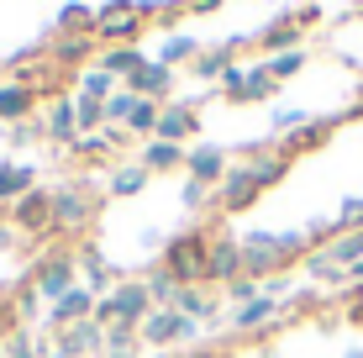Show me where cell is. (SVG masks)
Instances as JSON below:
<instances>
[{
    "label": "cell",
    "instance_id": "31",
    "mask_svg": "<svg viewBox=\"0 0 363 358\" xmlns=\"http://www.w3.org/2000/svg\"><path fill=\"white\" fill-rule=\"evenodd\" d=\"M53 32H95V6H84V0H69V6H58Z\"/></svg>",
    "mask_w": 363,
    "mask_h": 358
},
{
    "label": "cell",
    "instance_id": "17",
    "mask_svg": "<svg viewBox=\"0 0 363 358\" xmlns=\"http://www.w3.org/2000/svg\"><path fill=\"white\" fill-rule=\"evenodd\" d=\"M43 138H48V142H64V147L79 142V121H74V95H53V101H48Z\"/></svg>",
    "mask_w": 363,
    "mask_h": 358
},
{
    "label": "cell",
    "instance_id": "45",
    "mask_svg": "<svg viewBox=\"0 0 363 358\" xmlns=\"http://www.w3.org/2000/svg\"><path fill=\"white\" fill-rule=\"evenodd\" d=\"M227 295H232L237 306H247V301H253V295H264V285H258L253 274H242V279H237V285H227Z\"/></svg>",
    "mask_w": 363,
    "mask_h": 358
},
{
    "label": "cell",
    "instance_id": "37",
    "mask_svg": "<svg viewBox=\"0 0 363 358\" xmlns=\"http://www.w3.org/2000/svg\"><path fill=\"white\" fill-rule=\"evenodd\" d=\"M74 121H79V138H95V132H106V106L74 95Z\"/></svg>",
    "mask_w": 363,
    "mask_h": 358
},
{
    "label": "cell",
    "instance_id": "2",
    "mask_svg": "<svg viewBox=\"0 0 363 358\" xmlns=\"http://www.w3.org/2000/svg\"><path fill=\"white\" fill-rule=\"evenodd\" d=\"M158 306H153V295H147L143 279H121V285H111L106 295L95 301V322L100 327H143L147 316H153Z\"/></svg>",
    "mask_w": 363,
    "mask_h": 358
},
{
    "label": "cell",
    "instance_id": "35",
    "mask_svg": "<svg viewBox=\"0 0 363 358\" xmlns=\"http://www.w3.org/2000/svg\"><path fill=\"white\" fill-rule=\"evenodd\" d=\"M43 353H53V342H48V337H32V332H11V337H6V353H0V358H43Z\"/></svg>",
    "mask_w": 363,
    "mask_h": 358
},
{
    "label": "cell",
    "instance_id": "53",
    "mask_svg": "<svg viewBox=\"0 0 363 358\" xmlns=\"http://www.w3.org/2000/svg\"><path fill=\"white\" fill-rule=\"evenodd\" d=\"M43 358H64V353H58V348H53V353H43Z\"/></svg>",
    "mask_w": 363,
    "mask_h": 358
},
{
    "label": "cell",
    "instance_id": "34",
    "mask_svg": "<svg viewBox=\"0 0 363 358\" xmlns=\"http://www.w3.org/2000/svg\"><path fill=\"white\" fill-rule=\"evenodd\" d=\"M279 95V79L264 64H247V84H242V101H274Z\"/></svg>",
    "mask_w": 363,
    "mask_h": 358
},
{
    "label": "cell",
    "instance_id": "10",
    "mask_svg": "<svg viewBox=\"0 0 363 358\" xmlns=\"http://www.w3.org/2000/svg\"><path fill=\"white\" fill-rule=\"evenodd\" d=\"M53 348L64 353V358H90V353L106 348V327H100L95 316H84V322H74V327L58 332V337H53Z\"/></svg>",
    "mask_w": 363,
    "mask_h": 358
},
{
    "label": "cell",
    "instance_id": "44",
    "mask_svg": "<svg viewBox=\"0 0 363 358\" xmlns=\"http://www.w3.org/2000/svg\"><path fill=\"white\" fill-rule=\"evenodd\" d=\"M242 84H247V69L242 64H232L227 74H221V95H227V101H242Z\"/></svg>",
    "mask_w": 363,
    "mask_h": 358
},
{
    "label": "cell",
    "instance_id": "29",
    "mask_svg": "<svg viewBox=\"0 0 363 358\" xmlns=\"http://www.w3.org/2000/svg\"><path fill=\"white\" fill-rule=\"evenodd\" d=\"M106 358H143V337H137V327H106Z\"/></svg>",
    "mask_w": 363,
    "mask_h": 358
},
{
    "label": "cell",
    "instance_id": "9",
    "mask_svg": "<svg viewBox=\"0 0 363 358\" xmlns=\"http://www.w3.org/2000/svg\"><path fill=\"white\" fill-rule=\"evenodd\" d=\"M195 132H200V111H195L190 101H169L164 111H158V132H153L158 142H179V147H190Z\"/></svg>",
    "mask_w": 363,
    "mask_h": 358
},
{
    "label": "cell",
    "instance_id": "48",
    "mask_svg": "<svg viewBox=\"0 0 363 358\" xmlns=\"http://www.w3.org/2000/svg\"><path fill=\"white\" fill-rule=\"evenodd\" d=\"M179 358H227V353H221V348H206V342H195V348H184Z\"/></svg>",
    "mask_w": 363,
    "mask_h": 358
},
{
    "label": "cell",
    "instance_id": "11",
    "mask_svg": "<svg viewBox=\"0 0 363 358\" xmlns=\"http://www.w3.org/2000/svg\"><path fill=\"white\" fill-rule=\"evenodd\" d=\"M227 147H216V142H190V158H184V174L200 179V184H211L216 190L221 179H227Z\"/></svg>",
    "mask_w": 363,
    "mask_h": 358
},
{
    "label": "cell",
    "instance_id": "52",
    "mask_svg": "<svg viewBox=\"0 0 363 358\" xmlns=\"http://www.w3.org/2000/svg\"><path fill=\"white\" fill-rule=\"evenodd\" d=\"M353 16H358V21H363V0H358V11H353Z\"/></svg>",
    "mask_w": 363,
    "mask_h": 358
},
{
    "label": "cell",
    "instance_id": "12",
    "mask_svg": "<svg viewBox=\"0 0 363 358\" xmlns=\"http://www.w3.org/2000/svg\"><path fill=\"white\" fill-rule=\"evenodd\" d=\"M37 84H21V79H0V121L6 127H27L32 111H37Z\"/></svg>",
    "mask_w": 363,
    "mask_h": 358
},
{
    "label": "cell",
    "instance_id": "14",
    "mask_svg": "<svg viewBox=\"0 0 363 358\" xmlns=\"http://www.w3.org/2000/svg\"><path fill=\"white\" fill-rule=\"evenodd\" d=\"M95 47H100L95 32H53V64L69 69V74H79V69H90Z\"/></svg>",
    "mask_w": 363,
    "mask_h": 358
},
{
    "label": "cell",
    "instance_id": "41",
    "mask_svg": "<svg viewBox=\"0 0 363 358\" xmlns=\"http://www.w3.org/2000/svg\"><path fill=\"white\" fill-rule=\"evenodd\" d=\"M132 106H137V95L127 90V84H121V90H116V95H111V101H106V127H127Z\"/></svg>",
    "mask_w": 363,
    "mask_h": 358
},
{
    "label": "cell",
    "instance_id": "54",
    "mask_svg": "<svg viewBox=\"0 0 363 358\" xmlns=\"http://www.w3.org/2000/svg\"><path fill=\"white\" fill-rule=\"evenodd\" d=\"M0 74H6V53H0Z\"/></svg>",
    "mask_w": 363,
    "mask_h": 358
},
{
    "label": "cell",
    "instance_id": "26",
    "mask_svg": "<svg viewBox=\"0 0 363 358\" xmlns=\"http://www.w3.org/2000/svg\"><path fill=\"white\" fill-rule=\"evenodd\" d=\"M79 274H84V285H90L95 295H106L111 285H121V274H116V264H111V258H106V253H95V248H90V253H84V258H79Z\"/></svg>",
    "mask_w": 363,
    "mask_h": 358
},
{
    "label": "cell",
    "instance_id": "25",
    "mask_svg": "<svg viewBox=\"0 0 363 358\" xmlns=\"http://www.w3.org/2000/svg\"><path fill=\"white\" fill-rule=\"evenodd\" d=\"M158 64H164V69H174V74H179V64H195V58H200V43H195V37H184V32H169L164 37V43H158Z\"/></svg>",
    "mask_w": 363,
    "mask_h": 358
},
{
    "label": "cell",
    "instance_id": "21",
    "mask_svg": "<svg viewBox=\"0 0 363 358\" xmlns=\"http://www.w3.org/2000/svg\"><path fill=\"white\" fill-rule=\"evenodd\" d=\"M147 58H153V53H143L137 43H132V47H100V69H106V74H111L116 84H127L132 74L147 64Z\"/></svg>",
    "mask_w": 363,
    "mask_h": 358
},
{
    "label": "cell",
    "instance_id": "49",
    "mask_svg": "<svg viewBox=\"0 0 363 358\" xmlns=\"http://www.w3.org/2000/svg\"><path fill=\"white\" fill-rule=\"evenodd\" d=\"M190 11H200V16H211V11H221V0H195Z\"/></svg>",
    "mask_w": 363,
    "mask_h": 358
},
{
    "label": "cell",
    "instance_id": "6",
    "mask_svg": "<svg viewBox=\"0 0 363 358\" xmlns=\"http://www.w3.org/2000/svg\"><path fill=\"white\" fill-rule=\"evenodd\" d=\"M95 216V201L84 184H64V190H53V232H84Z\"/></svg>",
    "mask_w": 363,
    "mask_h": 358
},
{
    "label": "cell",
    "instance_id": "32",
    "mask_svg": "<svg viewBox=\"0 0 363 358\" xmlns=\"http://www.w3.org/2000/svg\"><path fill=\"white\" fill-rule=\"evenodd\" d=\"M321 253H327L337 269H353L358 258H363V232H337V237H332Z\"/></svg>",
    "mask_w": 363,
    "mask_h": 358
},
{
    "label": "cell",
    "instance_id": "27",
    "mask_svg": "<svg viewBox=\"0 0 363 358\" xmlns=\"http://www.w3.org/2000/svg\"><path fill=\"white\" fill-rule=\"evenodd\" d=\"M179 316H190V322H216L221 316V301H211L206 285H184L179 290V306H174Z\"/></svg>",
    "mask_w": 363,
    "mask_h": 358
},
{
    "label": "cell",
    "instance_id": "39",
    "mask_svg": "<svg viewBox=\"0 0 363 358\" xmlns=\"http://www.w3.org/2000/svg\"><path fill=\"white\" fill-rule=\"evenodd\" d=\"M179 206H184V211H211V206H216V190H211V184H200V179H184L179 184Z\"/></svg>",
    "mask_w": 363,
    "mask_h": 358
},
{
    "label": "cell",
    "instance_id": "42",
    "mask_svg": "<svg viewBox=\"0 0 363 358\" xmlns=\"http://www.w3.org/2000/svg\"><path fill=\"white\" fill-rule=\"evenodd\" d=\"M332 221H337V232H363V195H347Z\"/></svg>",
    "mask_w": 363,
    "mask_h": 358
},
{
    "label": "cell",
    "instance_id": "7",
    "mask_svg": "<svg viewBox=\"0 0 363 358\" xmlns=\"http://www.w3.org/2000/svg\"><path fill=\"white\" fill-rule=\"evenodd\" d=\"M242 279V237H232V232H221V237H211V264H206V285H237Z\"/></svg>",
    "mask_w": 363,
    "mask_h": 358
},
{
    "label": "cell",
    "instance_id": "19",
    "mask_svg": "<svg viewBox=\"0 0 363 358\" xmlns=\"http://www.w3.org/2000/svg\"><path fill=\"white\" fill-rule=\"evenodd\" d=\"M184 158H190V147L147 138V142H143V158H137V164H143L147 174H179V169H184Z\"/></svg>",
    "mask_w": 363,
    "mask_h": 358
},
{
    "label": "cell",
    "instance_id": "47",
    "mask_svg": "<svg viewBox=\"0 0 363 358\" xmlns=\"http://www.w3.org/2000/svg\"><path fill=\"white\" fill-rule=\"evenodd\" d=\"M16 327V311H11V301H6V290H0V332H11Z\"/></svg>",
    "mask_w": 363,
    "mask_h": 358
},
{
    "label": "cell",
    "instance_id": "28",
    "mask_svg": "<svg viewBox=\"0 0 363 358\" xmlns=\"http://www.w3.org/2000/svg\"><path fill=\"white\" fill-rule=\"evenodd\" d=\"M147 184H153V174H147L143 164H121V169H111V179H106V190L116 195V201H132V195H143Z\"/></svg>",
    "mask_w": 363,
    "mask_h": 358
},
{
    "label": "cell",
    "instance_id": "51",
    "mask_svg": "<svg viewBox=\"0 0 363 358\" xmlns=\"http://www.w3.org/2000/svg\"><path fill=\"white\" fill-rule=\"evenodd\" d=\"M342 358H363V348H358V342H353V348H347V353H342Z\"/></svg>",
    "mask_w": 363,
    "mask_h": 358
},
{
    "label": "cell",
    "instance_id": "23",
    "mask_svg": "<svg viewBox=\"0 0 363 358\" xmlns=\"http://www.w3.org/2000/svg\"><path fill=\"white\" fill-rule=\"evenodd\" d=\"M37 190V169L32 164H0V206H16L21 195Z\"/></svg>",
    "mask_w": 363,
    "mask_h": 358
},
{
    "label": "cell",
    "instance_id": "4",
    "mask_svg": "<svg viewBox=\"0 0 363 358\" xmlns=\"http://www.w3.org/2000/svg\"><path fill=\"white\" fill-rule=\"evenodd\" d=\"M195 332H200V322H190V316H179V311H153L143 327H137V337H143V348L169 353V348H195Z\"/></svg>",
    "mask_w": 363,
    "mask_h": 358
},
{
    "label": "cell",
    "instance_id": "43",
    "mask_svg": "<svg viewBox=\"0 0 363 358\" xmlns=\"http://www.w3.org/2000/svg\"><path fill=\"white\" fill-rule=\"evenodd\" d=\"M311 121H316V116H311V111L279 106V111H274V116H269V127H274V132H290V127H311Z\"/></svg>",
    "mask_w": 363,
    "mask_h": 358
},
{
    "label": "cell",
    "instance_id": "50",
    "mask_svg": "<svg viewBox=\"0 0 363 358\" xmlns=\"http://www.w3.org/2000/svg\"><path fill=\"white\" fill-rule=\"evenodd\" d=\"M347 279H353V285H363V258H358L353 269H347Z\"/></svg>",
    "mask_w": 363,
    "mask_h": 358
},
{
    "label": "cell",
    "instance_id": "40",
    "mask_svg": "<svg viewBox=\"0 0 363 358\" xmlns=\"http://www.w3.org/2000/svg\"><path fill=\"white\" fill-rule=\"evenodd\" d=\"M11 311H16L21 332H27L37 316H43V301H37V290H32V285H21V290H16V301H11Z\"/></svg>",
    "mask_w": 363,
    "mask_h": 358
},
{
    "label": "cell",
    "instance_id": "36",
    "mask_svg": "<svg viewBox=\"0 0 363 358\" xmlns=\"http://www.w3.org/2000/svg\"><path fill=\"white\" fill-rule=\"evenodd\" d=\"M300 264H306V274H311V279H321V285H342V279H347V269H337L321 248H311L306 258H300Z\"/></svg>",
    "mask_w": 363,
    "mask_h": 358
},
{
    "label": "cell",
    "instance_id": "5",
    "mask_svg": "<svg viewBox=\"0 0 363 358\" xmlns=\"http://www.w3.org/2000/svg\"><path fill=\"white\" fill-rule=\"evenodd\" d=\"M11 227L27 232V237H53V190H32L11 206Z\"/></svg>",
    "mask_w": 363,
    "mask_h": 358
},
{
    "label": "cell",
    "instance_id": "22",
    "mask_svg": "<svg viewBox=\"0 0 363 358\" xmlns=\"http://www.w3.org/2000/svg\"><path fill=\"white\" fill-rule=\"evenodd\" d=\"M137 37H143V16H106V21H95V43H106V47H132Z\"/></svg>",
    "mask_w": 363,
    "mask_h": 358
},
{
    "label": "cell",
    "instance_id": "46",
    "mask_svg": "<svg viewBox=\"0 0 363 358\" xmlns=\"http://www.w3.org/2000/svg\"><path fill=\"white\" fill-rule=\"evenodd\" d=\"M290 21H295L300 32H306V27H316V21H321V6H311V0H306V6H295V11H290Z\"/></svg>",
    "mask_w": 363,
    "mask_h": 358
},
{
    "label": "cell",
    "instance_id": "38",
    "mask_svg": "<svg viewBox=\"0 0 363 358\" xmlns=\"http://www.w3.org/2000/svg\"><path fill=\"white\" fill-rule=\"evenodd\" d=\"M306 64H311V53H306V47H295V53H274V58H264V69H269L279 84H284V79H295V74L306 69Z\"/></svg>",
    "mask_w": 363,
    "mask_h": 358
},
{
    "label": "cell",
    "instance_id": "13",
    "mask_svg": "<svg viewBox=\"0 0 363 358\" xmlns=\"http://www.w3.org/2000/svg\"><path fill=\"white\" fill-rule=\"evenodd\" d=\"M95 301H100V295L79 279V285H74L58 306H48V327H53V332H64V327H74V322H84V316H95Z\"/></svg>",
    "mask_w": 363,
    "mask_h": 358
},
{
    "label": "cell",
    "instance_id": "30",
    "mask_svg": "<svg viewBox=\"0 0 363 358\" xmlns=\"http://www.w3.org/2000/svg\"><path fill=\"white\" fill-rule=\"evenodd\" d=\"M143 285H147V295H153V306H158V311H174V306H179V290H184V285L169 274V269H153V274H147Z\"/></svg>",
    "mask_w": 363,
    "mask_h": 358
},
{
    "label": "cell",
    "instance_id": "33",
    "mask_svg": "<svg viewBox=\"0 0 363 358\" xmlns=\"http://www.w3.org/2000/svg\"><path fill=\"white\" fill-rule=\"evenodd\" d=\"M158 111H164V106H158V101H137L132 106V116H127V127H121V132H127V138H153V132H158Z\"/></svg>",
    "mask_w": 363,
    "mask_h": 358
},
{
    "label": "cell",
    "instance_id": "3",
    "mask_svg": "<svg viewBox=\"0 0 363 358\" xmlns=\"http://www.w3.org/2000/svg\"><path fill=\"white\" fill-rule=\"evenodd\" d=\"M27 285L37 290V301H48V306H58V301H64V295H69L74 285H79V258H74L69 248H58V253H48V258H43V264H37V269H32V279H27Z\"/></svg>",
    "mask_w": 363,
    "mask_h": 358
},
{
    "label": "cell",
    "instance_id": "15",
    "mask_svg": "<svg viewBox=\"0 0 363 358\" xmlns=\"http://www.w3.org/2000/svg\"><path fill=\"white\" fill-rule=\"evenodd\" d=\"M258 201V184H253V174H247V164L242 169H227V179L216 184V211H247V206Z\"/></svg>",
    "mask_w": 363,
    "mask_h": 358
},
{
    "label": "cell",
    "instance_id": "20",
    "mask_svg": "<svg viewBox=\"0 0 363 358\" xmlns=\"http://www.w3.org/2000/svg\"><path fill=\"white\" fill-rule=\"evenodd\" d=\"M253 43L264 47L269 58H274V53H295V47H300V27L290 21V11H279V16H274L269 27H264V32L253 37Z\"/></svg>",
    "mask_w": 363,
    "mask_h": 358
},
{
    "label": "cell",
    "instance_id": "8",
    "mask_svg": "<svg viewBox=\"0 0 363 358\" xmlns=\"http://www.w3.org/2000/svg\"><path fill=\"white\" fill-rule=\"evenodd\" d=\"M174 84H179V74L164 69L158 58H147V64L127 79V90L137 95V101H158V106H169V101H174Z\"/></svg>",
    "mask_w": 363,
    "mask_h": 358
},
{
    "label": "cell",
    "instance_id": "55",
    "mask_svg": "<svg viewBox=\"0 0 363 358\" xmlns=\"http://www.w3.org/2000/svg\"><path fill=\"white\" fill-rule=\"evenodd\" d=\"M158 358H179V353H158Z\"/></svg>",
    "mask_w": 363,
    "mask_h": 358
},
{
    "label": "cell",
    "instance_id": "16",
    "mask_svg": "<svg viewBox=\"0 0 363 358\" xmlns=\"http://www.w3.org/2000/svg\"><path fill=\"white\" fill-rule=\"evenodd\" d=\"M237 47H242V37H232V43H216V47H200V58L190 64V74L200 84H221V74L237 64Z\"/></svg>",
    "mask_w": 363,
    "mask_h": 358
},
{
    "label": "cell",
    "instance_id": "24",
    "mask_svg": "<svg viewBox=\"0 0 363 358\" xmlns=\"http://www.w3.org/2000/svg\"><path fill=\"white\" fill-rule=\"evenodd\" d=\"M116 90H121V84L111 79V74L100 69V64H90V69H79V74H74V95H79V101H100V106H106Z\"/></svg>",
    "mask_w": 363,
    "mask_h": 358
},
{
    "label": "cell",
    "instance_id": "1",
    "mask_svg": "<svg viewBox=\"0 0 363 358\" xmlns=\"http://www.w3.org/2000/svg\"><path fill=\"white\" fill-rule=\"evenodd\" d=\"M206 264H211V232L206 227H184L164 242V264L179 285H206Z\"/></svg>",
    "mask_w": 363,
    "mask_h": 358
},
{
    "label": "cell",
    "instance_id": "18",
    "mask_svg": "<svg viewBox=\"0 0 363 358\" xmlns=\"http://www.w3.org/2000/svg\"><path fill=\"white\" fill-rule=\"evenodd\" d=\"M279 311H284V301H274V295H253L247 306H237L232 311V327L237 332H264L279 322Z\"/></svg>",
    "mask_w": 363,
    "mask_h": 358
}]
</instances>
